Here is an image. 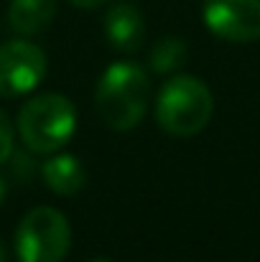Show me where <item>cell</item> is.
I'll list each match as a JSON object with an SVG mask.
<instances>
[{
  "label": "cell",
  "instance_id": "1",
  "mask_svg": "<svg viewBox=\"0 0 260 262\" xmlns=\"http://www.w3.org/2000/svg\"><path fill=\"white\" fill-rule=\"evenodd\" d=\"M151 79L141 64L115 61L105 69L94 89V107L102 122L117 133H128L146 117Z\"/></svg>",
  "mask_w": 260,
  "mask_h": 262
},
{
  "label": "cell",
  "instance_id": "2",
  "mask_svg": "<svg viewBox=\"0 0 260 262\" xmlns=\"http://www.w3.org/2000/svg\"><path fill=\"white\" fill-rule=\"evenodd\" d=\"M77 130V110L69 97L46 92L31 97L18 112V135L36 156L59 153Z\"/></svg>",
  "mask_w": 260,
  "mask_h": 262
},
{
  "label": "cell",
  "instance_id": "3",
  "mask_svg": "<svg viewBox=\"0 0 260 262\" xmlns=\"http://www.w3.org/2000/svg\"><path fill=\"white\" fill-rule=\"evenodd\" d=\"M214 112V97L209 87L189 74L171 77L156 99V122L173 138L199 135Z\"/></svg>",
  "mask_w": 260,
  "mask_h": 262
},
{
  "label": "cell",
  "instance_id": "4",
  "mask_svg": "<svg viewBox=\"0 0 260 262\" xmlns=\"http://www.w3.org/2000/svg\"><path fill=\"white\" fill-rule=\"evenodd\" d=\"M72 247V227L54 206L31 209L15 229V255L21 262H62Z\"/></svg>",
  "mask_w": 260,
  "mask_h": 262
},
{
  "label": "cell",
  "instance_id": "5",
  "mask_svg": "<svg viewBox=\"0 0 260 262\" xmlns=\"http://www.w3.org/2000/svg\"><path fill=\"white\" fill-rule=\"evenodd\" d=\"M46 74V54L23 38L0 46V97H21L41 84Z\"/></svg>",
  "mask_w": 260,
  "mask_h": 262
},
{
  "label": "cell",
  "instance_id": "6",
  "mask_svg": "<svg viewBox=\"0 0 260 262\" xmlns=\"http://www.w3.org/2000/svg\"><path fill=\"white\" fill-rule=\"evenodd\" d=\"M202 15L217 38L232 43L260 38V0H204Z\"/></svg>",
  "mask_w": 260,
  "mask_h": 262
},
{
  "label": "cell",
  "instance_id": "7",
  "mask_svg": "<svg viewBox=\"0 0 260 262\" xmlns=\"http://www.w3.org/2000/svg\"><path fill=\"white\" fill-rule=\"evenodd\" d=\"M105 36H107L110 46L123 54L138 51L146 38L143 13L133 3H115L105 13Z\"/></svg>",
  "mask_w": 260,
  "mask_h": 262
},
{
  "label": "cell",
  "instance_id": "8",
  "mask_svg": "<svg viewBox=\"0 0 260 262\" xmlns=\"http://www.w3.org/2000/svg\"><path fill=\"white\" fill-rule=\"evenodd\" d=\"M41 173H44L46 186L54 193H59V196H74V193H79L85 188V183H87L85 166L72 153H56V156H51L44 163Z\"/></svg>",
  "mask_w": 260,
  "mask_h": 262
},
{
  "label": "cell",
  "instance_id": "9",
  "mask_svg": "<svg viewBox=\"0 0 260 262\" xmlns=\"http://www.w3.org/2000/svg\"><path fill=\"white\" fill-rule=\"evenodd\" d=\"M56 18V0H10L8 26L21 36H36Z\"/></svg>",
  "mask_w": 260,
  "mask_h": 262
},
{
  "label": "cell",
  "instance_id": "10",
  "mask_svg": "<svg viewBox=\"0 0 260 262\" xmlns=\"http://www.w3.org/2000/svg\"><path fill=\"white\" fill-rule=\"evenodd\" d=\"M186 64V43L178 38H164L151 51V69L156 74H173Z\"/></svg>",
  "mask_w": 260,
  "mask_h": 262
},
{
  "label": "cell",
  "instance_id": "11",
  "mask_svg": "<svg viewBox=\"0 0 260 262\" xmlns=\"http://www.w3.org/2000/svg\"><path fill=\"white\" fill-rule=\"evenodd\" d=\"M13 156V125L8 115L0 110V163H5Z\"/></svg>",
  "mask_w": 260,
  "mask_h": 262
},
{
  "label": "cell",
  "instance_id": "12",
  "mask_svg": "<svg viewBox=\"0 0 260 262\" xmlns=\"http://www.w3.org/2000/svg\"><path fill=\"white\" fill-rule=\"evenodd\" d=\"M74 8H82V10H92V8H99V5H105L107 0H69Z\"/></svg>",
  "mask_w": 260,
  "mask_h": 262
},
{
  "label": "cell",
  "instance_id": "13",
  "mask_svg": "<svg viewBox=\"0 0 260 262\" xmlns=\"http://www.w3.org/2000/svg\"><path fill=\"white\" fill-rule=\"evenodd\" d=\"M0 262H8V250H5L3 239H0Z\"/></svg>",
  "mask_w": 260,
  "mask_h": 262
},
{
  "label": "cell",
  "instance_id": "14",
  "mask_svg": "<svg viewBox=\"0 0 260 262\" xmlns=\"http://www.w3.org/2000/svg\"><path fill=\"white\" fill-rule=\"evenodd\" d=\"M3 199H5V183H3V178H0V204H3Z\"/></svg>",
  "mask_w": 260,
  "mask_h": 262
},
{
  "label": "cell",
  "instance_id": "15",
  "mask_svg": "<svg viewBox=\"0 0 260 262\" xmlns=\"http://www.w3.org/2000/svg\"><path fill=\"white\" fill-rule=\"evenodd\" d=\"M92 262H110V260H92Z\"/></svg>",
  "mask_w": 260,
  "mask_h": 262
}]
</instances>
